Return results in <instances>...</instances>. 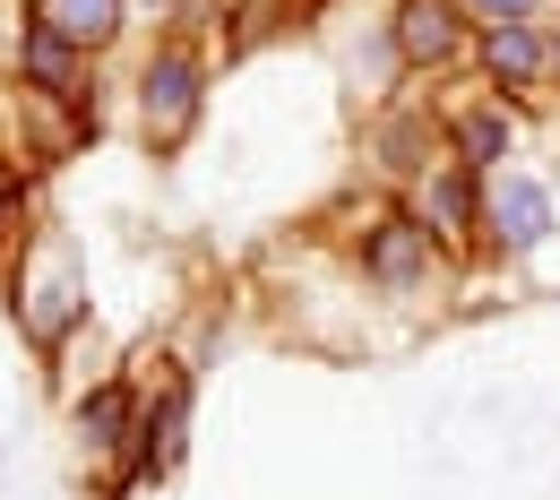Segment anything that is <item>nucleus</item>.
Here are the masks:
<instances>
[{
    "label": "nucleus",
    "mask_w": 560,
    "mask_h": 500,
    "mask_svg": "<svg viewBox=\"0 0 560 500\" xmlns=\"http://www.w3.org/2000/svg\"><path fill=\"white\" fill-rule=\"evenodd\" d=\"M199 104H208V70L190 44H164L155 61L139 70V130L147 147H182L199 130Z\"/></svg>",
    "instance_id": "nucleus-1"
},
{
    "label": "nucleus",
    "mask_w": 560,
    "mask_h": 500,
    "mask_svg": "<svg viewBox=\"0 0 560 500\" xmlns=\"http://www.w3.org/2000/svg\"><path fill=\"white\" fill-rule=\"evenodd\" d=\"M552 190L535 182V173H491L483 182V251L491 259H526V251H544L552 242Z\"/></svg>",
    "instance_id": "nucleus-2"
},
{
    "label": "nucleus",
    "mask_w": 560,
    "mask_h": 500,
    "mask_svg": "<svg viewBox=\"0 0 560 500\" xmlns=\"http://www.w3.org/2000/svg\"><path fill=\"white\" fill-rule=\"evenodd\" d=\"M406 208L431 224L440 251H475L483 242V173H466L457 155H440L431 173H415V199Z\"/></svg>",
    "instance_id": "nucleus-3"
},
{
    "label": "nucleus",
    "mask_w": 560,
    "mask_h": 500,
    "mask_svg": "<svg viewBox=\"0 0 560 500\" xmlns=\"http://www.w3.org/2000/svg\"><path fill=\"white\" fill-rule=\"evenodd\" d=\"M448 251L431 242V224H422L415 208H388L371 233H362V277L380 293H415V286H431V268H440Z\"/></svg>",
    "instance_id": "nucleus-4"
},
{
    "label": "nucleus",
    "mask_w": 560,
    "mask_h": 500,
    "mask_svg": "<svg viewBox=\"0 0 560 500\" xmlns=\"http://www.w3.org/2000/svg\"><path fill=\"white\" fill-rule=\"evenodd\" d=\"M388 35H397V61L406 70H448L475 44V18H466V0H397Z\"/></svg>",
    "instance_id": "nucleus-5"
},
{
    "label": "nucleus",
    "mask_w": 560,
    "mask_h": 500,
    "mask_svg": "<svg viewBox=\"0 0 560 500\" xmlns=\"http://www.w3.org/2000/svg\"><path fill=\"white\" fill-rule=\"evenodd\" d=\"M475 53H483V78L500 104H526V95L552 86V35L544 26H491Z\"/></svg>",
    "instance_id": "nucleus-6"
},
{
    "label": "nucleus",
    "mask_w": 560,
    "mask_h": 500,
    "mask_svg": "<svg viewBox=\"0 0 560 500\" xmlns=\"http://www.w3.org/2000/svg\"><path fill=\"white\" fill-rule=\"evenodd\" d=\"M509 147H517V121H509V104H500V95L466 104V113L448 121V155H457L466 173H483V182H491V173H509V164H500Z\"/></svg>",
    "instance_id": "nucleus-7"
},
{
    "label": "nucleus",
    "mask_w": 560,
    "mask_h": 500,
    "mask_svg": "<svg viewBox=\"0 0 560 500\" xmlns=\"http://www.w3.org/2000/svg\"><path fill=\"white\" fill-rule=\"evenodd\" d=\"M139 423H147V415H139V397H130L121 380H104V388L78 397V440H86V449H130Z\"/></svg>",
    "instance_id": "nucleus-8"
},
{
    "label": "nucleus",
    "mask_w": 560,
    "mask_h": 500,
    "mask_svg": "<svg viewBox=\"0 0 560 500\" xmlns=\"http://www.w3.org/2000/svg\"><path fill=\"white\" fill-rule=\"evenodd\" d=\"M35 26H52V35L78 44V53H104V44L121 35V0H44Z\"/></svg>",
    "instance_id": "nucleus-9"
},
{
    "label": "nucleus",
    "mask_w": 560,
    "mask_h": 500,
    "mask_svg": "<svg viewBox=\"0 0 560 500\" xmlns=\"http://www.w3.org/2000/svg\"><path fill=\"white\" fill-rule=\"evenodd\" d=\"M18 70H26V86H44V95H78L86 53H78V44H61L52 26H35V35H26V53H18Z\"/></svg>",
    "instance_id": "nucleus-10"
},
{
    "label": "nucleus",
    "mask_w": 560,
    "mask_h": 500,
    "mask_svg": "<svg viewBox=\"0 0 560 500\" xmlns=\"http://www.w3.org/2000/svg\"><path fill=\"white\" fill-rule=\"evenodd\" d=\"M544 9H552V0H466V18H475V26H544Z\"/></svg>",
    "instance_id": "nucleus-11"
},
{
    "label": "nucleus",
    "mask_w": 560,
    "mask_h": 500,
    "mask_svg": "<svg viewBox=\"0 0 560 500\" xmlns=\"http://www.w3.org/2000/svg\"><path fill=\"white\" fill-rule=\"evenodd\" d=\"M552 78H560V35H552Z\"/></svg>",
    "instance_id": "nucleus-12"
}]
</instances>
